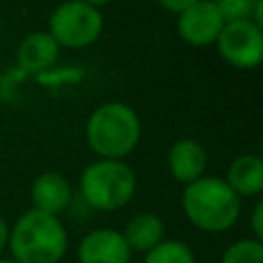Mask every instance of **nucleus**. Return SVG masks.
<instances>
[{
    "instance_id": "nucleus-1",
    "label": "nucleus",
    "mask_w": 263,
    "mask_h": 263,
    "mask_svg": "<svg viewBox=\"0 0 263 263\" xmlns=\"http://www.w3.org/2000/svg\"><path fill=\"white\" fill-rule=\"evenodd\" d=\"M6 247L16 263H60L68 249V232L58 216L31 208L8 230Z\"/></svg>"
},
{
    "instance_id": "nucleus-2",
    "label": "nucleus",
    "mask_w": 263,
    "mask_h": 263,
    "mask_svg": "<svg viewBox=\"0 0 263 263\" xmlns=\"http://www.w3.org/2000/svg\"><path fill=\"white\" fill-rule=\"evenodd\" d=\"M240 197L228 187L224 179L199 177L185 185L181 205L187 220L201 232H224L238 222Z\"/></svg>"
},
{
    "instance_id": "nucleus-3",
    "label": "nucleus",
    "mask_w": 263,
    "mask_h": 263,
    "mask_svg": "<svg viewBox=\"0 0 263 263\" xmlns=\"http://www.w3.org/2000/svg\"><path fill=\"white\" fill-rule=\"evenodd\" d=\"M140 136L138 113L119 101L99 105L86 121V142L99 158L123 160L138 146Z\"/></svg>"
},
{
    "instance_id": "nucleus-4",
    "label": "nucleus",
    "mask_w": 263,
    "mask_h": 263,
    "mask_svg": "<svg viewBox=\"0 0 263 263\" xmlns=\"http://www.w3.org/2000/svg\"><path fill=\"white\" fill-rule=\"evenodd\" d=\"M84 201L99 212H115L127 205L136 193V175L123 160L99 158L80 177Z\"/></svg>"
},
{
    "instance_id": "nucleus-5",
    "label": "nucleus",
    "mask_w": 263,
    "mask_h": 263,
    "mask_svg": "<svg viewBox=\"0 0 263 263\" xmlns=\"http://www.w3.org/2000/svg\"><path fill=\"white\" fill-rule=\"evenodd\" d=\"M47 31L60 47L82 49L101 37L103 14L99 8L80 0H66L53 8Z\"/></svg>"
},
{
    "instance_id": "nucleus-6",
    "label": "nucleus",
    "mask_w": 263,
    "mask_h": 263,
    "mask_svg": "<svg viewBox=\"0 0 263 263\" xmlns=\"http://www.w3.org/2000/svg\"><path fill=\"white\" fill-rule=\"evenodd\" d=\"M220 58L238 70H253L263 60V29L253 21L226 23L216 39Z\"/></svg>"
},
{
    "instance_id": "nucleus-7",
    "label": "nucleus",
    "mask_w": 263,
    "mask_h": 263,
    "mask_svg": "<svg viewBox=\"0 0 263 263\" xmlns=\"http://www.w3.org/2000/svg\"><path fill=\"white\" fill-rule=\"evenodd\" d=\"M226 21L214 0H197L177 14V33L191 47L214 45Z\"/></svg>"
},
{
    "instance_id": "nucleus-8",
    "label": "nucleus",
    "mask_w": 263,
    "mask_h": 263,
    "mask_svg": "<svg viewBox=\"0 0 263 263\" xmlns=\"http://www.w3.org/2000/svg\"><path fill=\"white\" fill-rule=\"evenodd\" d=\"M132 251L119 230L97 228L78 245V263H129Z\"/></svg>"
},
{
    "instance_id": "nucleus-9",
    "label": "nucleus",
    "mask_w": 263,
    "mask_h": 263,
    "mask_svg": "<svg viewBox=\"0 0 263 263\" xmlns=\"http://www.w3.org/2000/svg\"><path fill=\"white\" fill-rule=\"evenodd\" d=\"M166 164L175 181L189 185L197 181L199 177H203L205 166H208V152L197 140L181 138L168 148Z\"/></svg>"
},
{
    "instance_id": "nucleus-10",
    "label": "nucleus",
    "mask_w": 263,
    "mask_h": 263,
    "mask_svg": "<svg viewBox=\"0 0 263 263\" xmlns=\"http://www.w3.org/2000/svg\"><path fill=\"white\" fill-rule=\"evenodd\" d=\"M33 208L51 216L64 212L72 201V185L58 171H45L35 177L31 185Z\"/></svg>"
},
{
    "instance_id": "nucleus-11",
    "label": "nucleus",
    "mask_w": 263,
    "mask_h": 263,
    "mask_svg": "<svg viewBox=\"0 0 263 263\" xmlns=\"http://www.w3.org/2000/svg\"><path fill=\"white\" fill-rule=\"evenodd\" d=\"M60 55V45L49 31H33L18 43L16 62L25 72H43Z\"/></svg>"
},
{
    "instance_id": "nucleus-12",
    "label": "nucleus",
    "mask_w": 263,
    "mask_h": 263,
    "mask_svg": "<svg viewBox=\"0 0 263 263\" xmlns=\"http://www.w3.org/2000/svg\"><path fill=\"white\" fill-rule=\"evenodd\" d=\"M224 181L240 199L261 195L263 193V160H261V156H257V154L236 156L230 162Z\"/></svg>"
},
{
    "instance_id": "nucleus-13",
    "label": "nucleus",
    "mask_w": 263,
    "mask_h": 263,
    "mask_svg": "<svg viewBox=\"0 0 263 263\" xmlns=\"http://www.w3.org/2000/svg\"><path fill=\"white\" fill-rule=\"evenodd\" d=\"M121 236L125 238L129 251L148 253L160 240H164V222L152 212H140L127 220Z\"/></svg>"
},
{
    "instance_id": "nucleus-14",
    "label": "nucleus",
    "mask_w": 263,
    "mask_h": 263,
    "mask_svg": "<svg viewBox=\"0 0 263 263\" xmlns=\"http://www.w3.org/2000/svg\"><path fill=\"white\" fill-rule=\"evenodd\" d=\"M222 18L232 21H253L263 29V0H214Z\"/></svg>"
},
{
    "instance_id": "nucleus-15",
    "label": "nucleus",
    "mask_w": 263,
    "mask_h": 263,
    "mask_svg": "<svg viewBox=\"0 0 263 263\" xmlns=\"http://www.w3.org/2000/svg\"><path fill=\"white\" fill-rule=\"evenodd\" d=\"M144 263H195V255L189 245L164 238L146 253Z\"/></svg>"
},
{
    "instance_id": "nucleus-16",
    "label": "nucleus",
    "mask_w": 263,
    "mask_h": 263,
    "mask_svg": "<svg viewBox=\"0 0 263 263\" xmlns=\"http://www.w3.org/2000/svg\"><path fill=\"white\" fill-rule=\"evenodd\" d=\"M220 263H263V242L255 238H240L224 251Z\"/></svg>"
},
{
    "instance_id": "nucleus-17",
    "label": "nucleus",
    "mask_w": 263,
    "mask_h": 263,
    "mask_svg": "<svg viewBox=\"0 0 263 263\" xmlns=\"http://www.w3.org/2000/svg\"><path fill=\"white\" fill-rule=\"evenodd\" d=\"M251 230L255 240H263V201H257L251 212Z\"/></svg>"
},
{
    "instance_id": "nucleus-18",
    "label": "nucleus",
    "mask_w": 263,
    "mask_h": 263,
    "mask_svg": "<svg viewBox=\"0 0 263 263\" xmlns=\"http://www.w3.org/2000/svg\"><path fill=\"white\" fill-rule=\"evenodd\" d=\"M197 0H158V4L166 10V12H173V14H179L181 10H185L187 6L195 4Z\"/></svg>"
},
{
    "instance_id": "nucleus-19",
    "label": "nucleus",
    "mask_w": 263,
    "mask_h": 263,
    "mask_svg": "<svg viewBox=\"0 0 263 263\" xmlns=\"http://www.w3.org/2000/svg\"><path fill=\"white\" fill-rule=\"evenodd\" d=\"M8 224H6V220L0 216V253L6 249V245H8Z\"/></svg>"
},
{
    "instance_id": "nucleus-20",
    "label": "nucleus",
    "mask_w": 263,
    "mask_h": 263,
    "mask_svg": "<svg viewBox=\"0 0 263 263\" xmlns=\"http://www.w3.org/2000/svg\"><path fill=\"white\" fill-rule=\"evenodd\" d=\"M80 2H84V4H88V6H95V8H101V6L109 4L111 0H80Z\"/></svg>"
},
{
    "instance_id": "nucleus-21",
    "label": "nucleus",
    "mask_w": 263,
    "mask_h": 263,
    "mask_svg": "<svg viewBox=\"0 0 263 263\" xmlns=\"http://www.w3.org/2000/svg\"><path fill=\"white\" fill-rule=\"evenodd\" d=\"M0 263H16L14 259H0Z\"/></svg>"
}]
</instances>
